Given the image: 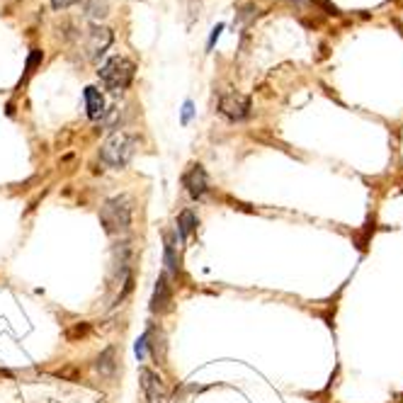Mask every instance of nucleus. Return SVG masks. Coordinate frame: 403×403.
<instances>
[{
    "label": "nucleus",
    "instance_id": "nucleus-1",
    "mask_svg": "<svg viewBox=\"0 0 403 403\" xmlns=\"http://www.w3.org/2000/svg\"><path fill=\"white\" fill-rule=\"evenodd\" d=\"M100 224L110 236L126 234L131 226V202L129 197H115L107 199L102 209H100Z\"/></svg>",
    "mask_w": 403,
    "mask_h": 403
},
{
    "label": "nucleus",
    "instance_id": "nucleus-2",
    "mask_svg": "<svg viewBox=\"0 0 403 403\" xmlns=\"http://www.w3.org/2000/svg\"><path fill=\"white\" fill-rule=\"evenodd\" d=\"M136 149V136L129 131H117L115 136L105 141V146L100 149V160L110 168H124L131 160Z\"/></svg>",
    "mask_w": 403,
    "mask_h": 403
},
{
    "label": "nucleus",
    "instance_id": "nucleus-3",
    "mask_svg": "<svg viewBox=\"0 0 403 403\" xmlns=\"http://www.w3.org/2000/svg\"><path fill=\"white\" fill-rule=\"evenodd\" d=\"M134 61H129L126 56H112L102 68L97 71L100 80L112 90H124L129 88V83L134 80Z\"/></svg>",
    "mask_w": 403,
    "mask_h": 403
},
{
    "label": "nucleus",
    "instance_id": "nucleus-4",
    "mask_svg": "<svg viewBox=\"0 0 403 403\" xmlns=\"http://www.w3.org/2000/svg\"><path fill=\"white\" fill-rule=\"evenodd\" d=\"M219 112L224 117H229L231 122H241V120H245L248 117V112H250V100L245 97V95H241V93H224L221 95V100H219Z\"/></svg>",
    "mask_w": 403,
    "mask_h": 403
},
{
    "label": "nucleus",
    "instance_id": "nucleus-5",
    "mask_svg": "<svg viewBox=\"0 0 403 403\" xmlns=\"http://www.w3.org/2000/svg\"><path fill=\"white\" fill-rule=\"evenodd\" d=\"M182 185L187 187V194L192 199H205L207 197V189H209V180H207V173L202 165H189V170L185 173L182 178Z\"/></svg>",
    "mask_w": 403,
    "mask_h": 403
},
{
    "label": "nucleus",
    "instance_id": "nucleus-6",
    "mask_svg": "<svg viewBox=\"0 0 403 403\" xmlns=\"http://www.w3.org/2000/svg\"><path fill=\"white\" fill-rule=\"evenodd\" d=\"M170 301H173V287L168 282V274H160L153 289V299H151V311L153 314H163L170 306Z\"/></svg>",
    "mask_w": 403,
    "mask_h": 403
},
{
    "label": "nucleus",
    "instance_id": "nucleus-7",
    "mask_svg": "<svg viewBox=\"0 0 403 403\" xmlns=\"http://www.w3.org/2000/svg\"><path fill=\"white\" fill-rule=\"evenodd\" d=\"M141 388L146 393V403H165L163 384L151 369H141Z\"/></svg>",
    "mask_w": 403,
    "mask_h": 403
},
{
    "label": "nucleus",
    "instance_id": "nucleus-8",
    "mask_svg": "<svg viewBox=\"0 0 403 403\" xmlns=\"http://www.w3.org/2000/svg\"><path fill=\"white\" fill-rule=\"evenodd\" d=\"M85 105H88V117L90 120H100L105 115V97L97 88H85Z\"/></svg>",
    "mask_w": 403,
    "mask_h": 403
},
{
    "label": "nucleus",
    "instance_id": "nucleus-9",
    "mask_svg": "<svg viewBox=\"0 0 403 403\" xmlns=\"http://www.w3.org/2000/svg\"><path fill=\"white\" fill-rule=\"evenodd\" d=\"M115 357H117V353H115V348H107L105 353L100 355L97 357V362H95V369H97V374L100 377H115V369H117V362H115Z\"/></svg>",
    "mask_w": 403,
    "mask_h": 403
},
{
    "label": "nucleus",
    "instance_id": "nucleus-10",
    "mask_svg": "<svg viewBox=\"0 0 403 403\" xmlns=\"http://www.w3.org/2000/svg\"><path fill=\"white\" fill-rule=\"evenodd\" d=\"M110 41H112V32L110 30H90V54L93 56H97V54H102V51L110 46Z\"/></svg>",
    "mask_w": 403,
    "mask_h": 403
},
{
    "label": "nucleus",
    "instance_id": "nucleus-11",
    "mask_svg": "<svg viewBox=\"0 0 403 403\" xmlns=\"http://www.w3.org/2000/svg\"><path fill=\"white\" fill-rule=\"evenodd\" d=\"M197 214H194L192 209H185V212H180V216H178V231H180V236L182 238H189L192 236V231L197 229Z\"/></svg>",
    "mask_w": 403,
    "mask_h": 403
},
{
    "label": "nucleus",
    "instance_id": "nucleus-12",
    "mask_svg": "<svg viewBox=\"0 0 403 403\" xmlns=\"http://www.w3.org/2000/svg\"><path fill=\"white\" fill-rule=\"evenodd\" d=\"M165 265L173 274H178V255H175V238L168 236L165 238Z\"/></svg>",
    "mask_w": 403,
    "mask_h": 403
},
{
    "label": "nucleus",
    "instance_id": "nucleus-13",
    "mask_svg": "<svg viewBox=\"0 0 403 403\" xmlns=\"http://www.w3.org/2000/svg\"><path fill=\"white\" fill-rule=\"evenodd\" d=\"M88 333H90V324H75L66 330V338H68L71 343H75V340H83Z\"/></svg>",
    "mask_w": 403,
    "mask_h": 403
},
{
    "label": "nucleus",
    "instance_id": "nucleus-14",
    "mask_svg": "<svg viewBox=\"0 0 403 403\" xmlns=\"http://www.w3.org/2000/svg\"><path fill=\"white\" fill-rule=\"evenodd\" d=\"M56 377L71 379V382H78V379H80V369L78 367H64V369H59V372H56Z\"/></svg>",
    "mask_w": 403,
    "mask_h": 403
},
{
    "label": "nucleus",
    "instance_id": "nucleus-15",
    "mask_svg": "<svg viewBox=\"0 0 403 403\" xmlns=\"http://www.w3.org/2000/svg\"><path fill=\"white\" fill-rule=\"evenodd\" d=\"M90 15L93 17H105L107 15V3L105 0H93V6H90Z\"/></svg>",
    "mask_w": 403,
    "mask_h": 403
},
{
    "label": "nucleus",
    "instance_id": "nucleus-16",
    "mask_svg": "<svg viewBox=\"0 0 403 403\" xmlns=\"http://www.w3.org/2000/svg\"><path fill=\"white\" fill-rule=\"evenodd\" d=\"M146 348H149V333L141 335L139 343H136V357H139V362L146 357Z\"/></svg>",
    "mask_w": 403,
    "mask_h": 403
},
{
    "label": "nucleus",
    "instance_id": "nucleus-17",
    "mask_svg": "<svg viewBox=\"0 0 403 403\" xmlns=\"http://www.w3.org/2000/svg\"><path fill=\"white\" fill-rule=\"evenodd\" d=\"M221 30H224V25H216V27H214V35H212V39H209V49H212V44L216 41V37H219V32H221Z\"/></svg>",
    "mask_w": 403,
    "mask_h": 403
}]
</instances>
